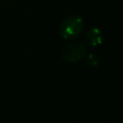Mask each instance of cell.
<instances>
[{"instance_id": "6da1fadb", "label": "cell", "mask_w": 123, "mask_h": 123, "mask_svg": "<svg viewBox=\"0 0 123 123\" xmlns=\"http://www.w3.org/2000/svg\"><path fill=\"white\" fill-rule=\"evenodd\" d=\"M84 27V19L79 14H72L62 21L59 28V34L64 39L76 38L81 35Z\"/></svg>"}, {"instance_id": "3957f363", "label": "cell", "mask_w": 123, "mask_h": 123, "mask_svg": "<svg viewBox=\"0 0 123 123\" xmlns=\"http://www.w3.org/2000/svg\"><path fill=\"white\" fill-rule=\"evenodd\" d=\"M84 37H85L86 42L92 47H97V46L101 45L103 42L102 32L97 27H91V28L87 29L85 33Z\"/></svg>"}, {"instance_id": "7a4b0ae2", "label": "cell", "mask_w": 123, "mask_h": 123, "mask_svg": "<svg viewBox=\"0 0 123 123\" xmlns=\"http://www.w3.org/2000/svg\"><path fill=\"white\" fill-rule=\"evenodd\" d=\"M86 55V48L83 42H73L66 45L62 51V58L69 63H76Z\"/></svg>"}, {"instance_id": "277c9868", "label": "cell", "mask_w": 123, "mask_h": 123, "mask_svg": "<svg viewBox=\"0 0 123 123\" xmlns=\"http://www.w3.org/2000/svg\"><path fill=\"white\" fill-rule=\"evenodd\" d=\"M84 61H85L84 62L85 64L89 66V67H96L99 64V62H100V60H99L98 56H96L93 53L86 55L85 58H84Z\"/></svg>"}]
</instances>
